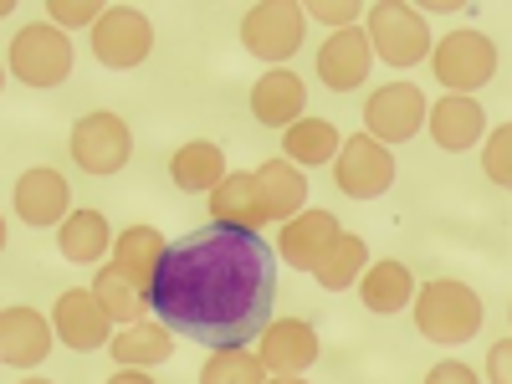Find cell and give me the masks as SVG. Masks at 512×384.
Masks as SVG:
<instances>
[{"instance_id":"cell-34","label":"cell","mask_w":512,"mask_h":384,"mask_svg":"<svg viewBox=\"0 0 512 384\" xmlns=\"http://www.w3.org/2000/svg\"><path fill=\"white\" fill-rule=\"evenodd\" d=\"M487 384H512V338H502V344L487 349Z\"/></svg>"},{"instance_id":"cell-15","label":"cell","mask_w":512,"mask_h":384,"mask_svg":"<svg viewBox=\"0 0 512 384\" xmlns=\"http://www.w3.org/2000/svg\"><path fill=\"white\" fill-rule=\"evenodd\" d=\"M52 333H57V323H47L26 303H11L6 313H0V359H6L11 369H36L52 354Z\"/></svg>"},{"instance_id":"cell-4","label":"cell","mask_w":512,"mask_h":384,"mask_svg":"<svg viewBox=\"0 0 512 384\" xmlns=\"http://www.w3.org/2000/svg\"><path fill=\"white\" fill-rule=\"evenodd\" d=\"M6 67L16 82L26 88H62L72 77V41L62 26L52 21H36V26H21L11 36V52H6Z\"/></svg>"},{"instance_id":"cell-13","label":"cell","mask_w":512,"mask_h":384,"mask_svg":"<svg viewBox=\"0 0 512 384\" xmlns=\"http://www.w3.org/2000/svg\"><path fill=\"white\" fill-rule=\"evenodd\" d=\"M11 205H16V221H26V226H62L72 216V185L57 175V169L36 164L16 180Z\"/></svg>"},{"instance_id":"cell-31","label":"cell","mask_w":512,"mask_h":384,"mask_svg":"<svg viewBox=\"0 0 512 384\" xmlns=\"http://www.w3.org/2000/svg\"><path fill=\"white\" fill-rule=\"evenodd\" d=\"M103 11H108V6H98V0H52V6H47L52 26H62V31H72V26H98Z\"/></svg>"},{"instance_id":"cell-35","label":"cell","mask_w":512,"mask_h":384,"mask_svg":"<svg viewBox=\"0 0 512 384\" xmlns=\"http://www.w3.org/2000/svg\"><path fill=\"white\" fill-rule=\"evenodd\" d=\"M103 384H159L149 369H118L113 379H103Z\"/></svg>"},{"instance_id":"cell-17","label":"cell","mask_w":512,"mask_h":384,"mask_svg":"<svg viewBox=\"0 0 512 384\" xmlns=\"http://www.w3.org/2000/svg\"><path fill=\"white\" fill-rule=\"evenodd\" d=\"M303 103H308V98H303V77L287 72V67H267L262 82L251 88V113H256V123L282 128V134H287L297 118H308Z\"/></svg>"},{"instance_id":"cell-29","label":"cell","mask_w":512,"mask_h":384,"mask_svg":"<svg viewBox=\"0 0 512 384\" xmlns=\"http://www.w3.org/2000/svg\"><path fill=\"white\" fill-rule=\"evenodd\" d=\"M200 384H267V364L256 349H210L200 364Z\"/></svg>"},{"instance_id":"cell-32","label":"cell","mask_w":512,"mask_h":384,"mask_svg":"<svg viewBox=\"0 0 512 384\" xmlns=\"http://www.w3.org/2000/svg\"><path fill=\"white\" fill-rule=\"evenodd\" d=\"M303 11H308V16H318V21H328L333 31H349V26L364 16V11L354 6V0H349V6H344V0H313V6H303Z\"/></svg>"},{"instance_id":"cell-33","label":"cell","mask_w":512,"mask_h":384,"mask_svg":"<svg viewBox=\"0 0 512 384\" xmlns=\"http://www.w3.org/2000/svg\"><path fill=\"white\" fill-rule=\"evenodd\" d=\"M425 384H482V374L472 364H461V359H441L431 374H425Z\"/></svg>"},{"instance_id":"cell-5","label":"cell","mask_w":512,"mask_h":384,"mask_svg":"<svg viewBox=\"0 0 512 384\" xmlns=\"http://www.w3.org/2000/svg\"><path fill=\"white\" fill-rule=\"evenodd\" d=\"M431 72H436V82H441L446 93L472 98L477 88H487V82L497 77V47H492V36H482L472 26L441 36L436 52H431Z\"/></svg>"},{"instance_id":"cell-19","label":"cell","mask_w":512,"mask_h":384,"mask_svg":"<svg viewBox=\"0 0 512 384\" xmlns=\"http://www.w3.org/2000/svg\"><path fill=\"white\" fill-rule=\"evenodd\" d=\"M482 134H487V113H482V103H477V98L446 93V98L431 108V139H436L446 154L472 149Z\"/></svg>"},{"instance_id":"cell-10","label":"cell","mask_w":512,"mask_h":384,"mask_svg":"<svg viewBox=\"0 0 512 384\" xmlns=\"http://www.w3.org/2000/svg\"><path fill=\"white\" fill-rule=\"evenodd\" d=\"M364 123H369V139H379L384 149L405 144L425 123V93L415 82H384V88H374L364 98Z\"/></svg>"},{"instance_id":"cell-28","label":"cell","mask_w":512,"mask_h":384,"mask_svg":"<svg viewBox=\"0 0 512 384\" xmlns=\"http://www.w3.org/2000/svg\"><path fill=\"white\" fill-rule=\"evenodd\" d=\"M364 272H369V246H364V236H354V231L338 236V241L328 246V256L313 267L318 287H328V292H349V287H359Z\"/></svg>"},{"instance_id":"cell-38","label":"cell","mask_w":512,"mask_h":384,"mask_svg":"<svg viewBox=\"0 0 512 384\" xmlns=\"http://www.w3.org/2000/svg\"><path fill=\"white\" fill-rule=\"evenodd\" d=\"M507 318H512V303H507Z\"/></svg>"},{"instance_id":"cell-21","label":"cell","mask_w":512,"mask_h":384,"mask_svg":"<svg viewBox=\"0 0 512 384\" xmlns=\"http://www.w3.org/2000/svg\"><path fill=\"white\" fill-rule=\"evenodd\" d=\"M415 277L405 262H395V256H384V262H369V272L359 277V297L369 313H400L415 303Z\"/></svg>"},{"instance_id":"cell-8","label":"cell","mask_w":512,"mask_h":384,"mask_svg":"<svg viewBox=\"0 0 512 384\" xmlns=\"http://www.w3.org/2000/svg\"><path fill=\"white\" fill-rule=\"evenodd\" d=\"M154 52V21L139 6H108L103 21L93 26V57L98 67L128 72V67H144Z\"/></svg>"},{"instance_id":"cell-2","label":"cell","mask_w":512,"mask_h":384,"mask_svg":"<svg viewBox=\"0 0 512 384\" xmlns=\"http://www.w3.org/2000/svg\"><path fill=\"white\" fill-rule=\"evenodd\" d=\"M415 328H420V338H431V344H441V349H456V344H466L477 328H482V297L466 287V282H456V277H436V282H425L420 292H415Z\"/></svg>"},{"instance_id":"cell-1","label":"cell","mask_w":512,"mask_h":384,"mask_svg":"<svg viewBox=\"0 0 512 384\" xmlns=\"http://www.w3.org/2000/svg\"><path fill=\"white\" fill-rule=\"evenodd\" d=\"M154 313L164 328L205 349H246L272 328L277 251L246 226H195L169 241L154 277Z\"/></svg>"},{"instance_id":"cell-23","label":"cell","mask_w":512,"mask_h":384,"mask_svg":"<svg viewBox=\"0 0 512 384\" xmlns=\"http://www.w3.org/2000/svg\"><path fill=\"white\" fill-rule=\"evenodd\" d=\"M108 354L118 359V369L164 364L169 354H175V328H164V323H128L123 333H113Z\"/></svg>"},{"instance_id":"cell-3","label":"cell","mask_w":512,"mask_h":384,"mask_svg":"<svg viewBox=\"0 0 512 384\" xmlns=\"http://www.w3.org/2000/svg\"><path fill=\"white\" fill-rule=\"evenodd\" d=\"M364 16H369L364 31H369L374 62H390V67L431 62V26H425L420 6H405V0H379V6H369Z\"/></svg>"},{"instance_id":"cell-27","label":"cell","mask_w":512,"mask_h":384,"mask_svg":"<svg viewBox=\"0 0 512 384\" xmlns=\"http://www.w3.org/2000/svg\"><path fill=\"white\" fill-rule=\"evenodd\" d=\"M93 297L103 303V313H108L113 323H123V328H128V323H144V308H154L149 292L128 277L118 262H108V267L93 277Z\"/></svg>"},{"instance_id":"cell-6","label":"cell","mask_w":512,"mask_h":384,"mask_svg":"<svg viewBox=\"0 0 512 384\" xmlns=\"http://www.w3.org/2000/svg\"><path fill=\"white\" fill-rule=\"evenodd\" d=\"M77 169H88V175H118V169L128 164V154H134V134H128V123L118 113H82L72 123V139H67Z\"/></svg>"},{"instance_id":"cell-7","label":"cell","mask_w":512,"mask_h":384,"mask_svg":"<svg viewBox=\"0 0 512 384\" xmlns=\"http://www.w3.org/2000/svg\"><path fill=\"white\" fill-rule=\"evenodd\" d=\"M303 6H292V0H262V6H251L241 16V47L251 57H262L267 67H282L297 41H303Z\"/></svg>"},{"instance_id":"cell-24","label":"cell","mask_w":512,"mask_h":384,"mask_svg":"<svg viewBox=\"0 0 512 384\" xmlns=\"http://www.w3.org/2000/svg\"><path fill=\"white\" fill-rule=\"evenodd\" d=\"M169 241L154 231V226H128L118 241H113V262L134 277L149 297H154V277H159V262H164Z\"/></svg>"},{"instance_id":"cell-26","label":"cell","mask_w":512,"mask_h":384,"mask_svg":"<svg viewBox=\"0 0 512 384\" xmlns=\"http://www.w3.org/2000/svg\"><path fill=\"white\" fill-rule=\"evenodd\" d=\"M169 180H175L185 195H210L221 180H226V159H221V144L210 139H195L185 149H175V159H169Z\"/></svg>"},{"instance_id":"cell-11","label":"cell","mask_w":512,"mask_h":384,"mask_svg":"<svg viewBox=\"0 0 512 384\" xmlns=\"http://www.w3.org/2000/svg\"><path fill=\"white\" fill-rule=\"evenodd\" d=\"M52 323H57V338L77 354H93V349L113 344V318L103 313L93 287H67L57 297V308H52Z\"/></svg>"},{"instance_id":"cell-12","label":"cell","mask_w":512,"mask_h":384,"mask_svg":"<svg viewBox=\"0 0 512 384\" xmlns=\"http://www.w3.org/2000/svg\"><path fill=\"white\" fill-rule=\"evenodd\" d=\"M374 67V47H369V31L349 26V31H333L323 47H318V77L328 93H354L364 88V77Z\"/></svg>"},{"instance_id":"cell-37","label":"cell","mask_w":512,"mask_h":384,"mask_svg":"<svg viewBox=\"0 0 512 384\" xmlns=\"http://www.w3.org/2000/svg\"><path fill=\"white\" fill-rule=\"evenodd\" d=\"M21 384H57V379H21Z\"/></svg>"},{"instance_id":"cell-22","label":"cell","mask_w":512,"mask_h":384,"mask_svg":"<svg viewBox=\"0 0 512 384\" xmlns=\"http://www.w3.org/2000/svg\"><path fill=\"white\" fill-rule=\"evenodd\" d=\"M256 185H262L267 221H292L297 210H308V180L292 159H267L256 169Z\"/></svg>"},{"instance_id":"cell-18","label":"cell","mask_w":512,"mask_h":384,"mask_svg":"<svg viewBox=\"0 0 512 384\" xmlns=\"http://www.w3.org/2000/svg\"><path fill=\"white\" fill-rule=\"evenodd\" d=\"M210 221L221 226H267V205H262V185H256V169H231V175L210 190Z\"/></svg>"},{"instance_id":"cell-30","label":"cell","mask_w":512,"mask_h":384,"mask_svg":"<svg viewBox=\"0 0 512 384\" xmlns=\"http://www.w3.org/2000/svg\"><path fill=\"white\" fill-rule=\"evenodd\" d=\"M482 169H487L492 185L512 190V118L497 123L492 134H487V144H482Z\"/></svg>"},{"instance_id":"cell-20","label":"cell","mask_w":512,"mask_h":384,"mask_svg":"<svg viewBox=\"0 0 512 384\" xmlns=\"http://www.w3.org/2000/svg\"><path fill=\"white\" fill-rule=\"evenodd\" d=\"M113 226L103 210H72V216L62 221L57 231V251H62V262H77V267H98L108 246H113Z\"/></svg>"},{"instance_id":"cell-25","label":"cell","mask_w":512,"mask_h":384,"mask_svg":"<svg viewBox=\"0 0 512 384\" xmlns=\"http://www.w3.org/2000/svg\"><path fill=\"white\" fill-rule=\"evenodd\" d=\"M338 149H344V134L328 123V118H297L287 134H282V154L297 164V169H318V164H333Z\"/></svg>"},{"instance_id":"cell-14","label":"cell","mask_w":512,"mask_h":384,"mask_svg":"<svg viewBox=\"0 0 512 384\" xmlns=\"http://www.w3.org/2000/svg\"><path fill=\"white\" fill-rule=\"evenodd\" d=\"M338 236H344V226H338L333 210H297L292 221H282L277 256H282L287 267H297V272H313Z\"/></svg>"},{"instance_id":"cell-9","label":"cell","mask_w":512,"mask_h":384,"mask_svg":"<svg viewBox=\"0 0 512 384\" xmlns=\"http://www.w3.org/2000/svg\"><path fill=\"white\" fill-rule=\"evenodd\" d=\"M333 185L349 200H379L395 185V154L369 134H349L333 159Z\"/></svg>"},{"instance_id":"cell-36","label":"cell","mask_w":512,"mask_h":384,"mask_svg":"<svg viewBox=\"0 0 512 384\" xmlns=\"http://www.w3.org/2000/svg\"><path fill=\"white\" fill-rule=\"evenodd\" d=\"M267 384H308L303 374H277V379H267Z\"/></svg>"},{"instance_id":"cell-16","label":"cell","mask_w":512,"mask_h":384,"mask_svg":"<svg viewBox=\"0 0 512 384\" xmlns=\"http://www.w3.org/2000/svg\"><path fill=\"white\" fill-rule=\"evenodd\" d=\"M256 354L272 374H303L318 364V333L303 318H277L262 338H256Z\"/></svg>"}]
</instances>
